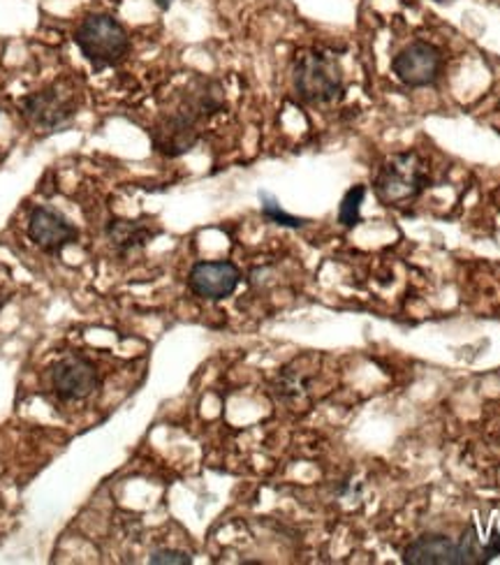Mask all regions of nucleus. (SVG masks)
<instances>
[{
    "instance_id": "nucleus-10",
    "label": "nucleus",
    "mask_w": 500,
    "mask_h": 565,
    "mask_svg": "<svg viewBox=\"0 0 500 565\" xmlns=\"http://www.w3.org/2000/svg\"><path fill=\"white\" fill-rule=\"evenodd\" d=\"M408 565H466L461 543L447 535H422L403 552Z\"/></svg>"
},
{
    "instance_id": "nucleus-11",
    "label": "nucleus",
    "mask_w": 500,
    "mask_h": 565,
    "mask_svg": "<svg viewBox=\"0 0 500 565\" xmlns=\"http://www.w3.org/2000/svg\"><path fill=\"white\" fill-rule=\"evenodd\" d=\"M105 234H107V242L111 244V248L121 257H126L139 248L149 246L158 237L160 230L147 221L114 218L107 223Z\"/></svg>"
},
{
    "instance_id": "nucleus-9",
    "label": "nucleus",
    "mask_w": 500,
    "mask_h": 565,
    "mask_svg": "<svg viewBox=\"0 0 500 565\" xmlns=\"http://www.w3.org/2000/svg\"><path fill=\"white\" fill-rule=\"evenodd\" d=\"M242 282V269L230 260L195 263L188 274V288L206 301H223L232 297Z\"/></svg>"
},
{
    "instance_id": "nucleus-1",
    "label": "nucleus",
    "mask_w": 500,
    "mask_h": 565,
    "mask_svg": "<svg viewBox=\"0 0 500 565\" xmlns=\"http://www.w3.org/2000/svg\"><path fill=\"white\" fill-rule=\"evenodd\" d=\"M225 107L223 84L213 77H193L179 93L177 105L160 111L151 126V147L164 158H179L193 151L202 126Z\"/></svg>"
},
{
    "instance_id": "nucleus-15",
    "label": "nucleus",
    "mask_w": 500,
    "mask_h": 565,
    "mask_svg": "<svg viewBox=\"0 0 500 565\" xmlns=\"http://www.w3.org/2000/svg\"><path fill=\"white\" fill-rule=\"evenodd\" d=\"M149 563H153V565H190L193 563V558H190V554H185L181 550H156V552H151Z\"/></svg>"
},
{
    "instance_id": "nucleus-16",
    "label": "nucleus",
    "mask_w": 500,
    "mask_h": 565,
    "mask_svg": "<svg viewBox=\"0 0 500 565\" xmlns=\"http://www.w3.org/2000/svg\"><path fill=\"white\" fill-rule=\"evenodd\" d=\"M172 3H174V0H156V6H158L162 12L170 10V8H172Z\"/></svg>"
},
{
    "instance_id": "nucleus-18",
    "label": "nucleus",
    "mask_w": 500,
    "mask_h": 565,
    "mask_svg": "<svg viewBox=\"0 0 500 565\" xmlns=\"http://www.w3.org/2000/svg\"><path fill=\"white\" fill-rule=\"evenodd\" d=\"M0 114H3V109H0Z\"/></svg>"
},
{
    "instance_id": "nucleus-8",
    "label": "nucleus",
    "mask_w": 500,
    "mask_h": 565,
    "mask_svg": "<svg viewBox=\"0 0 500 565\" xmlns=\"http://www.w3.org/2000/svg\"><path fill=\"white\" fill-rule=\"evenodd\" d=\"M29 237L46 255H61L79 242V227L54 206H33L29 214Z\"/></svg>"
},
{
    "instance_id": "nucleus-5",
    "label": "nucleus",
    "mask_w": 500,
    "mask_h": 565,
    "mask_svg": "<svg viewBox=\"0 0 500 565\" xmlns=\"http://www.w3.org/2000/svg\"><path fill=\"white\" fill-rule=\"evenodd\" d=\"M77 98L70 88L46 86L42 90L29 93L26 98H21L19 111L31 128L42 132H54L65 128L77 114Z\"/></svg>"
},
{
    "instance_id": "nucleus-6",
    "label": "nucleus",
    "mask_w": 500,
    "mask_h": 565,
    "mask_svg": "<svg viewBox=\"0 0 500 565\" xmlns=\"http://www.w3.org/2000/svg\"><path fill=\"white\" fill-rule=\"evenodd\" d=\"M50 385L63 404H77L100 390V371L82 355H65L52 364Z\"/></svg>"
},
{
    "instance_id": "nucleus-13",
    "label": "nucleus",
    "mask_w": 500,
    "mask_h": 565,
    "mask_svg": "<svg viewBox=\"0 0 500 565\" xmlns=\"http://www.w3.org/2000/svg\"><path fill=\"white\" fill-rule=\"evenodd\" d=\"M257 198H259L262 216H265V218H267L269 223H274V225L288 227V230H301V227H306L308 223H311L308 218H299V216L290 214V211H285V209L280 206V202H278L272 193H267V191H259Z\"/></svg>"
},
{
    "instance_id": "nucleus-12",
    "label": "nucleus",
    "mask_w": 500,
    "mask_h": 565,
    "mask_svg": "<svg viewBox=\"0 0 500 565\" xmlns=\"http://www.w3.org/2000/svg\"><path fill=\"white\" fill-rule=\"evenodd\" d=\"M304 371H306V369H297V362H295V364L285 366V369L278 373L274 392H276V396L280 398V402H285V404H297L301 396L308 394V387H311V379H308V375H306Z\"/></svg>"
},
{
    "instance_id": "nucleus-17",
    "label": "nucleus",
    "mask_w": 500,
    "mask_h": 565,
    "mask_svg": "<svg viewBox=\"0 0 500 565\" xmlns=\"http://www.w3.org/2000/svg\"><path fill=\"white\" fill-rule=\"evenodd\" d=\"M10 301V297L8 295H3V292H0V311H3L6 309V303Z\"/></svg>"
},
{
    "instance_id": "nucleus-2",
    "label": "nucleus",
    "mask_w": 500,
    "mask_h": 565,
    "mask_svg": "<svg viewBox=\"0 0 500 565\" xmlns=\"http://www.w3.org/2000/svg\"><path fill=\"white\" fill-rule=\"evenodd\" d=\"M73 40L95 73L121 65L130 54V35L126 26L107 12L86 14L77 23Z\"/></svg>"
},
{
    "instance_id": "nucleus-4",
    "label": "nucleus",
    "mask_w": 500,
    "mask_h": 565,
    "mask_svg": "<svg viewBox=\"0 0 500 565\" xmlns=\"http://www.w3.org/2000/svg\"><path fill=\"white\" fill-rule=\"evenodd\" d=\"M432 185L424 160L415 151L392 156L373 179L377 200L387 206H398L417 200Z\"/></svg>"
},
{
    "instance_id": "nucleus-3",
    "label": "nucleus",
    "mask_w": 500,
    "mask_h": 565,
    "mask_svg": "<svg viewBox=\"0 0 500 565\" xmlns=\"http://www.w3.org/2000/svg\"><path fill=\"white\" fill-rule=\"evenodd\" d=\"M292 86L297 98L306 105H333L345 93L343 67L331 54L318 50L301 52L292 67Z\"/></svg>"
},
{
    "instance_id": "nucleus-14",
    "label": "nucleus",
    "mask_w": 500,
    "mask_h": 565,
    "mask_svg": "<svg viewBox=\"0 0 500 565\" xmlns=\"http://www.w3.org/2000/svg\"><path fill=\"white\" fill-rule=\"evenodd\" d=\"M366 200V185H352L339 206V223L348 230L362 223V204Z\"/></svg>"
},
{
    "instance_id": "nucleus-7",
    "label": "nucleus",
    "mask_w": 500,
    "mask_h": 565,
    "mask_svg": "<svg viewBox=\"0 0 500 565\" xmlns=\"http://www.w3.org/2000/svg\"><path fill=\"white\" fill-rule=\"evenodd\" d=\"M443 54L432 42H411L392 58V73L408 88L434 86L443 77Z\"/></svg>"
}]
</instances>
